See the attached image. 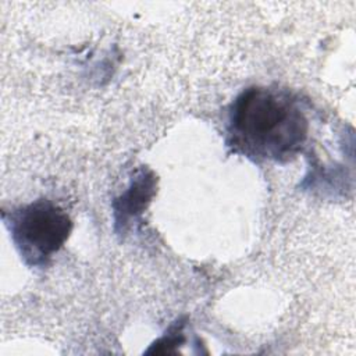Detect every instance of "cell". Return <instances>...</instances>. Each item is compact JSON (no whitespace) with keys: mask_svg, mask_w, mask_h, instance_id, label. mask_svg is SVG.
I'll use <instances>...</instances> for the list:
<instances>
[{"mask_svg":"<svg viewBox=\"0 0 356 356\" xmlns=\"http://www.w3.org/2000/svg\"><path fill=\"white\" fill-rule=\"evenodd\" d=\"M307 132V118L286 90L250 86L229 106L228 146L252 160L288 161L300 152Z\"/></svg>","mask_w":356,"mask_h":356,"instance_id":"6da1fadb","label":"cell"},{"mask_svg":"<svg viewBox=\"0 0 356 356\" xmlns=\"http://www.w3.org/2000/svg\"><path fill=\"white\" fill-rule=\"evenodd\" d=\"M11 239L29 267H43L67 242L72 221L56 203L35 200L3 216Z\"/></svg>","mask_w":356,"mask_h":356,"instance_id":"7a4b0ae2","label":"cell"},{"mask_svg":"<svg viewBox=\"0 0 356 356\" xmlns=\"http://www.w3.org/2000/svg\"><path fill=\"white\" fill-rule=\"evenodd\" d=\"M157 178L150 170L140 168L132 178L128 189L113 200L114 225L118 234L125 232L152 202L156 193Z\"/></svg>","mask_w":356,"mask_h":356,"instance_id":"3957f363","label":"cell"}]
</instances>
